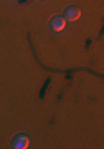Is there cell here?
<instances>
[{"label": "cell", "instance_id": "obj_1", "mask_svg": "<svg viewBox=\"0 0 104 149\" xmlns=\"http://www.w3.org/2000/svg\"><path fill=\"white\" fill-rule=\"evenodd\" d=\"M28 144H30V139L26 138L25 134H17L15 138L12 139V148L15 149H25L28 148Z\"/></svg>", "mask_w": 104, "mask_h": 149}, {"label": "cell", "instance_id": "obj_2", "mask_svg": "<svg viewBox=\"0 0 104 149\" xmlns=\"http://www.w3.org/2000/svg\"><path fill=\"white\" fill-rule=\"evenodd\" d=\"M64 25H66V20L63 17H53L50 20V27H51L53 32H61L64 28Z\"/></svg>", "mask_w": 104, "mask_h": 149}, {"label": "cell", "instance_id": "obj_3", "mask_svg": "<svg viewBox=\"0 0 104 149\" xmlns=\"http://www.w3.org/2000/svg\"><path fill=\"white\" fill-rule=\"evenodd\" d=\"M79 17H81V10L76 8V7H68L66 12H64V20H68V22L78 20Z\"/></svg>", "mask_w": 104, "mask_h": 149}]
</instances>
